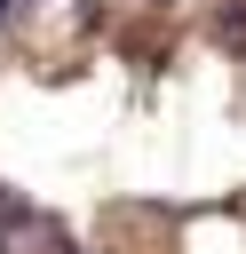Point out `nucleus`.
Returning <instances> with one entry per match:
<instances>
[{"mask_svg":"<svg viewBox=\"0 0 246 254\" xmlns=\"http://www.w3.org/2000/svg\"><path fill=\"white\" fill-rule=\"evenodd\" d=\"M214 40H222V48H246V8H222V16H214Z\"/></svg>","mask_w":246,"mask_h":254,"instance_id":"obj_1","label":"nucleus"},{"mask_svg":"<svg viewBox=\"0 0 246 254\" xmlns=\"http://www.w3.org/2000/svg\"><path fill=\"white\" fill-rule=\"evenodd\" d=\"M16 8H24V0H0V24H8V16H16Z\"/></svg>","mask_w":246,"mask_h":254,"instance_id":"obj_2","label":"nucleus"}]
</instances>
